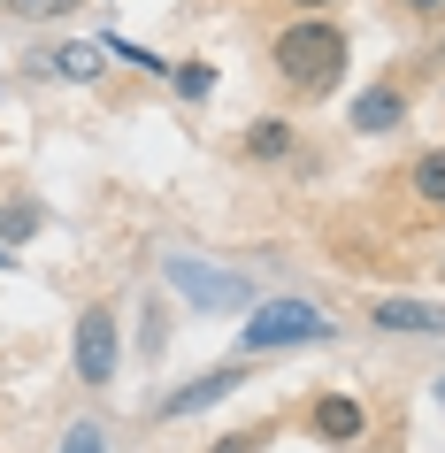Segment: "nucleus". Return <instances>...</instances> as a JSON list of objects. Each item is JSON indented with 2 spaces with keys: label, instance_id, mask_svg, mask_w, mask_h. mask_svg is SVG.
Instances as JSON below:
<instances>
[{
  "label": "nucleus",
  "instance_id": "obj_17",
  "mask_svg": "<svg viewBox=\"0 0 445 453\" xmlns=\"http://www.w3.org/2000/svg\"><path fill=\"white\" fill-rule=\"evenodd\" d=\"M62 453H108V438H100V430H93V423H77V430H70V438H62Z\"/></svg>",
  "mask_w": 445,
  "mask_h": 453
},
{
  "label": "nucleus",
  "instance_id": "obj_1",
  "mask_svg": "<svg viewBox=\"0 0 445 453\" xmlns=\"http://www.w3.org/2000/svg\"><path fill=\"white\" fill-rule=\"evenodd\" d=\"M269 70L292 85V93H315L323 100L338 77H346V31L323 24V16H300V24H284L269 39Z\"/></svg>",
  "mask_w": 445,
  "mask_h": 453
},
{
  "label": "nucleus",
  "instance_id": "obj_14",
  "mask_svg": "<svg viewBox=\"0 0 445 453\" xmlns=\"http://www.w3.org/2000/svg\"><path fill=\"white\" fill-rule=\"evenodd\" d=\"M269 438H277V423H254V430H231V438H223L215 453H261Z\"/></svg>",
  "mask_w": 445,
  "mask_h": 453
},
{
  "label": "nucleus",
  "instance_id": "obj_16",
  "mask_svg": "<svg viewBox=\"0 0 445 453\" xmlns=\"http://www.w3.org/2000/svg\"><path fill=\"white\" fill-rule=\"evenodd\" d=\"M108 54H123V62H139L146 77H162V70H169L162 54H146V47H131V39H108Z\"/></svg>",
  "mask_w": 445,
  "mask_h": 453
},
{
  "label": "nucleus",
  "instance_id": "obj_20",
  "mask_svg": "<svg viewBox=\"0 0 445 453\" xmlns=\"http://www.w3.org/2000/svg\"><path fill=\"white\" fill-rule=\"evenodd\" d=\"M8 262H16V254H8V246H0V269H8Z\"/></svg>",
  "mask_w": 445,
  "mask_h": 453
},
{
  "label": "nucleus",
  "instance_id": "obj_9",
  "mask_svg": "<svg viewBox=\"0 0 445 453\" xmlns=\"http://www.w3.org/2000/svg\"><path fill=\"white\" fill-rule=\"evenodd\" d=\"M246 154H254V162H284V154H292V123H284V116L246 123Z\"/></svg>",
  "mask_w": 445,
  "mask_h": 453
},
{
  "label": "nucleus",
  "instance_id": "obj_8",
  "mask_svg": "<svg viewBox=\"0 0 445 453\" xmlns=\"http://www.w3.org/2000/svg\"><path fill=\"white\" fill-rule=\"evenodd\" d=\"M399 116H407V100L392 85H376V93L353 100V131H399Z\"/></svg>",
  "mask_w": 445,
  "mask_h": 453
},
{
  "label": "nucleus",
  "instance_id": "obj_2",
  "mask_svg": "<svg viewBox=\"0 0 445 453\" xmlns=\"http://www.w3.org/2000/svg\"><path fill=\"white\" fill-rule=\"evenodd\" d=\"M338 323H330L323 308H307V300H261V315H246V331H238V346L246 354H277V346H315V338H330Z\"/></svg>",
  "mask_w": 445,
  "mask_h": 453
},
{
  "label": "nucleus",
  "instance_id": "obj_18",
  "mask_svg": "<svg viewBox=\"0 0 445 453\" xmlns=\"http://www.w3.org/2000/svg\"><path fill=\"white\" fill-rule=\"evenodd\" d=\"M292 8H338V0H292Z\"/></svg>",
  "mask_w": 445,
  "mask_h": 453
},
{
  "label": "nucleus",
  "instance_id": "obj_12",
  "mask_svg": "<svg viewBox=\"0 0 445 453\" xmlns=\"http://www.w3.org/2000/svg\"><path fill=\"white\" fill-rule=\"evenodd\" d=\"M54 77H100V47H54Z\"/></svg>",
  "mask_w": 445,
  "mask_h": 453
},
{
  "label": "nucleus",
  "instance_id": "obj_7",
  "mask_svg": "<svg viewBox=\"0 0 445 453\" xmlns=\"http://www.w3.org/2000/svg\"><path fill=\"white\" fill-rule=\"evenodd\" d=\"M376 331H422V338H445V308H430V300H376Z\"/></svg>",
  "mask_w": 445,
  "mask_h": 453
},
{
  "label": "nucleus",
  "instance_id": "obj_19",
  "mask_svg": "<svg viewBox=\"0 0 445 453\" xmlns=\"http://www.w3.org/2000/svg\"><path fill=\"white\" fill-rule=\"evenodd\" d=\"M407 8H445V0H407Z\"/></svg>",
  "mask_w": 445,
  "mask_h": 453
},
{
  "label": "nucleus",
  "instance_id": "obj_21",
  "mask_svg": "<svg viewBox=\"0 0 445 453\" xmlns=\"http://www.w3.org/2000/svg\"><path fill=\"white\" fill-rule=\"evenodd\" d=\"M438 407H445V377H438Z\"/></svg>",
  "mask_w": 445,
  "mask_h": 453
},
{
  "label": "nucleus",
  "instance_id": "obj_10",
  "mask_svg": "<svg viewBox=\"0 0 445 453\" xmlns=\"http://www.w3.org/2000/svg\"><path fill=\"white\" fill-rule=\"evenodd\" d=\"M407 185H415V200H430V208H445V154H422V162L407 169Z\"/></svg>",
  "mask_w": 445,
  "mask_h": 453
},
{
  "label": "nucleus",
  "instance_id": "obj_5",
  "mask_svg": "<svg viewBox=\"0 0 445 453\" xmlns=\"http://www.w3.org/2000/svg\"><path fill=\"white\" fill-rule=\"evenodd\" d=\"M238 384H246V369H238V361H231V369H208V377H200V384H177V392H169V400H162V415H200V407L231 400Z\"/></svg>",
  "mask_w": 445,
  "mask_h": 453
},
{
  "label": "nucleus",
  "instance_id": "obj_11",
  "mask_svg": "<svg viewBox=\"0 0 445 453\" xmlns=\"http://www.w3.org/2000/svg\"><path fill=\"white\" fill-rule=\"evenodd\" d=\"M31 231H39V208H31V200H8V208H0V246H24Z\"/></svg>",
  "mask_w": 445,
  "mask_h": 453
},
{
  "label": "nucleus",
  "instance_id": "obj_15",
  "mask_svg": "<svg viewBox=\"0 0 445 453\" xmlns=\"http://www.w3.org/2000/svg\"><path fill=\"white\" fill-rule=\"evenodd\" d=\"M70 8H85V0H16V16H31V24H54V16H70Z\"/></svg>",
  "mask_w": 445,
  "mask_h": 453
},
{
  "label": "nucleus",
  "instance_id": "obj_6",
  "mask_svg": "<svg viewBox=\"0 0 445 453\" xmlns=\"http://www.w3.org/2000/svg\"><path fill=\"white\" fill-rule=\"evenodd\" d=\"M307 423H315V438H330V446H353V438L369 430V415H361V400H346V392H323Z\"/></svg>",
  "mask_w": 445,
  "mask_h": 453
},
{
  "label": "nucleus",
  "instance_id": "obj_13",
  "mask_svg": "<svg viewBox=\"0 0 445 453\" xmlns=\"http://www.w3.org/2000/svg\"><path fill=\"white\" fill-rule=\"evenodd\" d=\"M177 93H185V100H208L215 93V62H177Z\"/></svg>",
  "mask_w": 445,
  "mask_h": 453
},
{
  "label": "nucleus",
  "instance_id": "obj_3",
  "mask_svg": "<svg viewBox=\"0 0 445 453\" xmlns=\"http://www.w3.org/2000/svg\"><path fill=\"white\" fill-rule=\"evenodd\" d=\"M169 285L185 292L192 308H246L254 292H246V277H231V269H208V262H192V254H169Z\"/></svg>",
  "mask_w": 445,
  "mask_h": 453
},
{
  "label": "nucleus",
  "instance_id": "obj_4",
  "mask_svg": "<svg viewBox=\"0 0 445 453\" xmlns=\"http://www.w3.org/2000/svg\"><path fill=\"white\" fill-rule=\"evenodd\" d=\"M77 377L85 384H116V308H85L77 315Z\"/></svg>",
  "mask_w": 445,
  "mask_h": 453
}]
</instances>
